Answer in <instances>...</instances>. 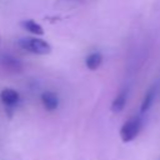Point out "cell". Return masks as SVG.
Listing matches in <instances>:
<instances>
[{"label":"cell","instance_id":"1","mask_svg":"<svg viewBox=\"0 0 160 160\" xmlns=\"http://www.w3.org/2000/svg\"><path fill=\"white\" fill-rule=\"evenodd\" d=\"M18 44L24 50L32 54H38V55H45L51 51V48L46 41L36 38H22L19 40Z\"/></svg>","mask_w":160,"mask_h":160},{"label":"cell","instance_id":"2","mask_svg":"<svg viewBox=\"0 0 160 160\" xmlns=\"http://www.w3.org/2000/svg\"><path fill=\"white\" fill-rule=\"evenodd\" d=\"M141 129V119L139 116H134L131 119H129L126 122H124V125L120 129V138L124 142H130L132 141L139 131Z\"/></svg>","mask_w":160,"mask_h":160},{"label":"cell","instance_id":"3","mask_svg":"<svg viewBox=\"0 0 160 160\" xmlns=\"http://www.w3.org/2000/svg\"><path fill=\"white\" fill-rule=\"evenodd\" d=\"M41 102H42L44 108L49 111H52L59 106V99H58L56 94L52 91H44L41 94Z\"/></svg>","mask_w":160,"mask_h":160},{"label":"cell","instance_id":"4","mask_svg":"<svg viewBox=\"0 0 160 160\" xmlns=\"http://www.w3.org/2000/svg\"><path fill=\"white\" fill-rule=\"evenodd\" d=\"M0 98H1V101L6 106H12V105L18 104V101L20 99L18 91H15L12 89H4L0 94Z\"/></svg>","mask_w":160,"mask_h":160},{"label":"cell","instance_id":"5","mask_svg":"<svg viewBox=\"0 0 160 160\" xmlns=\"http://www.w3.org/2000/svg\"><path fill=\"white\" fill-rule=\"evenodd\" d=\"M126 100H128V90H122L118 94V96L114 99L112 104H111V110L114 112H120L124 108H125V104H126Z\"/></svg>","mask_w":160,"mask_h":160},{"label":"cell","instance_id":"6","mask_svg":"<svg viewBox=\"0 0 160 160\" xmlns=\"http://www.w3.org/2000/svg\"><path fill=\"white\" fill-rule=\"evenodd\" d=\"M155 98H156V88L152 86V88H150V89L148 90V92L145 94V96H144V99H142V102H141V106H140L141 112H145V111H148V110L151 108V105H152Z\"/></svg>","mask_w":160,"mask_h":160},{"label":"cell","instance_id":"7","mask_svg":"<svg viewBox=\"0 0 160 160\" xmlns=\"http://www.w3.org/2000/svg\"><path fill=\"white\" fill-rule=\"evenodd\" d=\"M101 61H102V55L100 52H91L86 60H85V64H86V68L90 69V70H96L100 65H101Z\"/></svg>","mask_w":160,"mask_h":160},{"label":"cell","instance_id":"8","mask_svg":"<svg viewBox=\"0 0 160 160\" xmlns=\"http://www.w3.org/2000/svg\"><path fill=\"white\" fill-rule=\"evenodd\" d=\"M22 26L25 28V30L30 31L31 34H35V35H42L44 34L42 26L39 25L38 22H35L34 20H25L22 22Z\"/></svg>","mask_w":160,"mask_h":160}]
</instances>
